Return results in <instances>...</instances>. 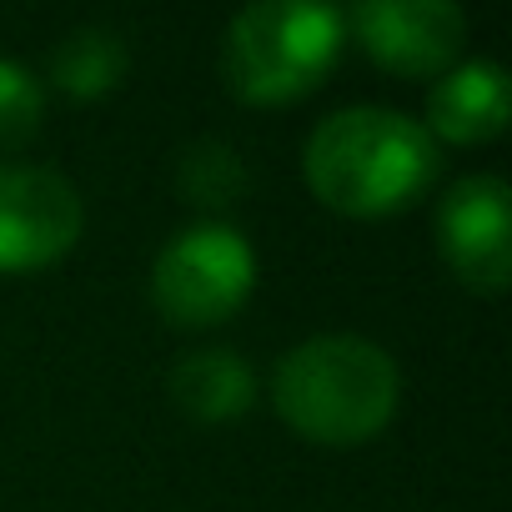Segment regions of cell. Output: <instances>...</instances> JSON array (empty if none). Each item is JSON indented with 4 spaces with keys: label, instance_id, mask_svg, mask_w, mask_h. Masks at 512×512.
<instances>
[{
    "label": "cell",
    "instance_id": "obj_1",
    "mask_svg": "<svg viewBox=\"0 0 512 512\" xmlns=\"http://www.w3.org/2000/svg\"><path fill=\"white\" fill-rule=\"evenodd\" d=\"M442 171L437 141L392 106H342L302 146L307 191L352 221L397 216L432 191Z\"/></svg>",
    "mask_w": 512,
    "mask_h": 512
},
{
    "label": "cell",
    "instance_id": "obj_2",
    "mask_svg": "<svg viewBox=\"0 0 512 512\" xmlns=\"http://www.w3.org/2000/svg\"><path fill=\"white\" fill-rule=\"evenodd\" d=\"M272 407L317 447H362L392 427L402 407V367L387 347L352 332L307 337L277 362Z\"/></svg>",
    "mask_w": 512,
    "mask_h": 512
},
{
    "label": "cell",
    "instance_id": "obj_3",
    "mask_svg": "<svg viewBox=\"0 0 512 512\" xmlns=\"http://www.w3.org/2000/svg\"><path fill=\"white\" fill-rule=\"evenodd\" d=\"M347 46V11L312 0H256L221 36V81L246 106L312 96Z\"/></svg>",
    "mask_w": 512,
    "mask_h": 512
},
{
    "label": "cell",
    "instance_id": "obj_4",
    "mask_svg": "<svg viewBox=\"0 0 512 512\" xmlns=\"http://www.w3.org/2000/svg\"><path fill=\"white\" fill-rule=\"evenodd\" d=\"M256 292V251L226 221L176 231L151 262V307L181 332L231 322Z\"/></svg>",
    "mask_w": 512,
    "mask_h": 512
},
{
    "label": "cell",
    "instance_id": "obj_5",
    "mask_svg": "<svg viewBox=\"0 0 512 512\" xmlns=\"http://www.w3.org/2000/svg\"><path fill=\"white\" fill-rule=\"evenodd\" d=\"M86 231L81 191L46 166H0V277L56 267Z\"/></svg>",
    "mask_w": 512,
    "mask_h": 512
},
{
    "label": "cell",
    "instance_id": "obj_6",
    "mask_svg": "<svg viewBox=\"0 0 512 512\" xmlns=\"http://www.w3.org/2000/svg\"><path fill=\"white\" fill-rule=\"evenodd\" d=\"M437 251L477 297L512 287V191L502 176H462L437 201Z\"/></svg>",
    "mask_w": 512,
    "mask_h": 512
},
{
    "label": "cell",
    "instance_id": "obj_7",
    "mask_svg": "<svg viewBox=\"0 0 512 512\" xmlns=\"http://www.w3.org/2000/svg\"><path fill=\"white\" fill-rule=\"evenodd\" d=\"M347 31L387 76L437 81L462 56L467 16L452 0H367L347 16Z\"/></svg>",
    "mask_w": 512,
    "mask_h": 512
},
{
    "label": "cell",
    "instance_id": "obj_8",
    "mask_svg": "<svg viewBox=\"0 0 512 512\" xmlns=\"http://www.w3.org/2000/svg\"><path fill=\"white\" fill-rule=\"evenodd\" d=\"M512 121V81L497 61H462L427 91L422 131L447 146H487Z\"/></svg>",
    "mask_w": 512,
    "mask_h": 512
},
{
    "label": "cell",
    "instance_id": "obj_9",
    "mask_svg": "<svg viewBox=\"0 0 512 512\" xmlns=\"http://www.w3.org/2000/svg\"><path fill=\"white\" fill-rule=\"evenodd\" d=\"M166 392H171V402L191 422L221 427V422H241L256 407L262 382H256V367L241 352H231V347H201V352L176 357V367L166 377Z\"/></svg>",
    "mask_w": 512,
    "mask_h": 512
},
{
    "label": "cell",
    "instance_id": "obj_10",
    "mask_svg": "<svg viewBox=\"0 0 512 512\" xmlns=\"http://www.w3.org/2000/svg\"><path fill=\"white\" fill-rule=\"evenodd\" d=\"M126 76H131V51L111 26H81L51 56V81L71 101H101L121 91Z\"/></svg>",
    "mask_w": 512,
    "mask_h": 512
},
{
    "label": "cell",
    "instance_id": "obj_11",
    "mask_svg": "<svg viewBox=\"0 0 512 512\" xmlns=\"http://www.w3.org/2000/svg\"><path fill=\"white\" fill-rule=\"evenodd\" d=\"M176 196L196 211H231L251 196V166L231 141H191L176 161Z\"/></svg>",
    "mask_w": 512,
    "mask_h": 512
},
{
    "label": "cell",
    "instance_id": "obj_12",
    "mask_svg": "<svg viewBox=\"0 0 512 512\" xmlns=\"http://www.w3.org/2000/svg\"><path fill=\"white\" fill-rule=\"evenodd\" d=\"M41 116H46V91L41 81L0 56V151H16L26 146L36 131H41Z\"/></svg>",
    "mask_w": 512,
    "mask_h": 512
}]
</instances>
